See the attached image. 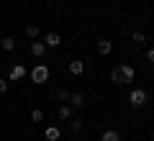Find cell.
I'll return each instance as SVG.
<instances>
[{"label":"cell","instance_id":"cell-10","mask_svg":"<svg viewBox=\"0 0 154 141\" xmlns=\"http://www.w3.org/2000/svg\"><path fill=\"white\" fill-rule=\"evenodd\" d=\"M46 46H49V49H54V46H59V44H62V38H59V33H54V31H51V33H46Z\"/></svg>","mask_w":154,"mask_h":141},{"label":"cell","instance_id":"cell-11","mask_svg":"<svg viewBox=\"0 0 154 141\" xmlns=\"http://www.w3.org/2000/svg\"><path fill=\"white\" fill-rule=\"evenodd\" d=\"M0 49H3V51H13V49H16V38L5 36L3 41H0Z\"/></svg>","mask_w":154,"mask_h":141},{"label":"cell","instance_id":"cell-5","mask_svg":"<svg viewBox=\"0 0 154 141\" xmlns=\"http://www.w3.org/2000/svg\"><path fill=\"white\" fill-rule=\"evenodd\" d=\"M23 77H26V67H23V64H13L8 80H23Z\"/></svg>","mask_w":154,"mask_h":141},{"label":"cell","instance_id":"cell-18","mask_svg":"<svg viewBox=\"0 0 154 141\" xmlns=\"http://www.w3.org/2000/svg\"><path fill=\"white\" fill-rule=\"evenodd\" d=\"M82 118H72V131H82Z\"/></svg>","mask_w":154,"mask_h":141},{"label":"cell","instance_id":"cell-9","mask_svg":"<svg viewBox=\"0 0 154 141\" xmlns=\"http://www.w3.org/2000/svg\"><path fill=\"white\" fill-rule=\"evenodd\" d=\"M46 141H59V136H62V131L57 128V126H46Z\"/></svg>","mask_w":154,"mask_h":141},{"label":"cell","instance_id":"cell-3","mask_svg":"<svg viewBox=\"0 0 154 141\" xmlns=\"http://www.w3.org/2000/svg\"><path fill=\"white\" fill-rule=\"evenodd\" d=\"M146 92L144 90H131V95H128V103L134 105V108H141V105H146Z\"/></svg>","mask_w":154,"mask_h":141},{"label":"cell","instance_id":"cell-17","mask_svg":"<svg viewBox=\"0 0 154 141\" xmlns=\"http://www.w3.org/2000/svg\"><path fill=\"white\" fill-rule=\"evenodd\" d=\"M57 100L67 103V100H69V92H67V90H57Z\"/></svg>","mask_w":154,"mask_h":141},{"label":"cell","instance_id":"cell-4","mask_svg":"<svg viewBox=\"0 0 154 141\" xmlns=\"http://www.w3.org/2000/svg\"><path fill=\"white\" fill-rule=\"evenodd\" d=\"M67 103H72V108H85L88 95H85V92H69V100H67Z\"/></svg>","mask_w":154,"mask_h":141},{"label":"cell","instance_id":"cell-13","mask_svg":"<svg viewBox=\"0 0 154 141\" xmlns=\"http://www.w3.org/2000/svg\"><path fill=\"white\" fill-rule=\"evenodd\" d=\"M57 115L59 118H72V105H59L57 108Z\"/></svg>","mask_w":154,"mask_h":141},{"label":"cell","instance_id":"cell-15","mask_svg":"<svg viewBox=\"0 0 154 141\" xmlns=\"http://www.w3.org/2000/svg\"><path fill=\"white\" fill-rule=\"evenodd\" d=\"M144 41H146V38H144V33H141V31H134V33H131V44H136V46H141Z\"/></svg>","mask_w":154,"mask_h":141},{"label":"cell","instance_id":"cell-20","mask_svg":"<svg viewBox=\"0 0 154 141\" xmlns=\"http://www.w3.org/2000/svg\"><path fill=\"white\" fill-rule=\"evenodd\" d=\"M149 62H154V49H149Z\"/></svg>","mask_w":154,"mask_h":141},{"label":"cell","instance_id":"cell-7","mask_svg":"<svg viewBox=\"0 0 154 141\" xmlns=\"http://www.w3.org/2000/svg\"><path fill=\"white\" fill-rule=\"evenodd\" d=\"M44 51H46V44L44 41H33L31 44V57H36V59H38V57H44Z\"/></svg>","mask_w":154,"mask_h":141},{"label":"cell","instance_id":"cell-1","mask_svg":"<svg viewBox=\"0 0 154 141\" xmlns=\"http://www.w3.org/2000/svg\"><path fill=\"white\" fill-rule=\"evenodd\" d=\"M134 77H136V69H134L131 64H121V67H116V69L110 72V80H113L116 85H128V82H134Z\"/></svg>","mask_w":154,"mask_h":141},{"label":"cell","instance_id":"cell-12","mask_svg":"<svg viewBox=\"0 0 154 141\" xmlns=\"http://www.w3.org/2000/svg\"><path fill=\"white\" fill-rule=\"evenodd\" d=\"M100 141H121V136H118V131H113V128H108L103 136H100Z\"/></svg>","mask_w":154,"mask_h":141},{"label":"cell","instance_id":"cell-19","mask_svg":"<svg viewBox=\"0 0 154 141\" xmlns=\"http://www.w3.org/2000/svg\"><path fill=\"white\" fill-rule=\"evenodd\" d=\"M5 90H8V82L3 80V77H0V92H5Z\"/></svg>","mask_w":154,"mask_h":141},{"label":"cell","instance_id":"cell-2","mask_svg":"<svg viewBox=\"0 0 154 141\" xmlns=\"http://www.w3.org/2000/svg\"><path fill=\"white\" fill-rule=\"evenodd\" d=\"M46 80H49V67H46V64H36V67L31 69V82L44 85Z\"/></svg>","mask_w":154,"mask_h":141},{"label":"cell","instance_id":"cell-14","mask_svg":"<svg viewBox=\"0 0 154 141\" xmlns=\"http://www.w3.org/2000/svg\"><path fill=\"white\" fill-rule=\"evenodd\" d=\"M26 36L28 38H36L38 36V26H36V23H26Z\"/></svg>","mask_w":154,"mask_h":141},{"label":"cell","instance_id":"cell-8","mask_svg":"<svg viewBox=\"0 0 154 141\" xmlns=\"http://www.w3.org/2000/svg\"><path fill=\"white\" fill-rule=\"evenodd\" d=\"M82 72H85V62H80V59H72L69 62V75H82Z\"/></svg>","mask_w":154,"mask_h":141},{"label":"cell","instance_id":"cell-16","mask_svg":"<svg viewBox=\"0 0 154 141\" xmlns=\"http://www.w3.org/2000/svg\"><path fill=\"white\" fill-rule=\"evenodd\" d=\"M31 121H33V123H41V121H44V110L33 108V110H31Z\"/></svg>","mask_w":154,"mask_h":141},{"label":"cell","instance_id":"cell-6","mask_svg":"<svg viewBox=\"0 0 154 141\" xmlns=\"http://www.w3.org/2000/svg\"><path fill=\"white\" fill-rule=\"evenodd\" d=\"M110 51H113V44H110L108 38H100V41H98V54H103V57H108Z\"/></svg>","mask_w":154,"mask_h":141}]
</instances>
